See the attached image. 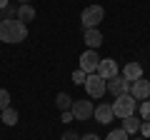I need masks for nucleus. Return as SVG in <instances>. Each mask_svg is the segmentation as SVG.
Returning <instances> with one entry per match:
<instances>
[{
  "label": "nucleus",
  "mask_w": 150,
  "mask_h": 140,
  "mask_svg": "<svg viewBox=\"0 0 150 140\" xmlns=\"http://www.w3.org/2000/svg\"><path fill=\"white\" fill-rule=\"evenodd\" d=\"M0 13H3V18H15V15H18V10H15V5H13V3L5 8V10H0Z\"/></svg>",
  "instance_id": "412c9836"
},
{
  "label": "nucleus",
  "mask_w": 150,
  "mask_h": 140,
  "mask_svg": "<svg viewBox=\"0 0 150 140\" xmlns=\"http://www.w3.org/2000/svg\"><path fill=\"white\" fill-rule=\"evenodd\" d=\"M103 18H105V10H103L100 5H90V8H85L83 10V15H80V20H83V28H98L103 23Z\"/></svg>",
  "instance_id": "20e7f679"
},
{
  "label": "nucleus",
  "mask_w": 150,
  "mask_h": 140,
  "mask_svg": "<svg viewBox=\"0 0 150 140\" xmlns=\"http://www.w3.org/2000/svg\"><path fill=\"white\" fill-rule=\"evenodd\" d=\"M70 120H75L73 113H70V110H65V113H63V123H70Z\"/></svg>",
  "instance_id": "b1692460"
},
{
  "label": "nucleus",
  "mask_w": 150,
  "mask_h": 140,
  "mask_svg": "<svg viewBox=\"0 0 150 140\" xmlns=\"http://www.w3.org/2000/svg\"><path fill=\"white\" fill-rule=\"evenodd\" d=\"M123 78H125V80H130V83L140 80V78H143V65H140V63H128L123 68Z\"/></svg>",
  "instance_id": "f8f14e48"
},
{
  "label": "nucleus",
  "mask_w": 150,
  "mask_h": 140,
  "mask_svg": "<svg viewBox=\"0 0 150 140\" xmlns=\"http://www.w3.org/2000/svg\"><path fill=\"white\" fill-rule=\"evenodd\" d=\"M55 105H58V108L65 113V110L73 108V98H70L68 93H58V98H55Z\"/></svg>",
  "instance_id": "2eb2a0df"
},
{
  "label": "nucleus",
  "mask_w": 150,
  "mask_h": 140,
  "mask_svg": "<svg viewBox=\"0 0 150 140\" xmlns=\"http://www.w3.org/2000/svg\"><path fill=\"white\" fill-rule=\"evenodd\" d=\"M85 73H83V70L80 68H78V70H75V73H73V83H80V85H85Z\"/></svg>",
  "instance_id": "aec40b11"
},
{
  "label": "nucleus",
  "mask_w": 150,
  "mask_h": 140,
  "mask_svg": "<svg viewBox=\"0 0 150 140\" xmlns=\"http://www.w3.org/2000/svg\"><path fill=\"white\" fill-rule=\"evenodd\" d=\"M140 120H143V123H150V100L140 103Z\"/></svg>",
  "instance_id": "f3484780"
},
{
  "label": "nucleus",
  "mask_w": 150,
  "mask_h": 140,
  "mask_svg": "<svg viewBox=\"0 0 150 140\" xmlns=\"http://www.w3.org/2000/svg\"><path fill=\"white\" fill-rule=\"evenodd\" d=\"M0 20H3V13H0Z\"/></svg>",
  "instance_id": "cd10ccee"
},
{
  "label": "nucleus",
  "mask_w": 150,
  "mask_h": 140,
  "mask_svg": "<svg viewBox=\"0 0 150 140\" xmlns=\"http://www.w3.org/2000/svg\"><path fill=\"white\" fill-rule=\"evenodd\" d=\"M140 123H143L140 118L128 115V118H123V130H125L128 135H135V133H140Z\"/></svg>",
  "instance_id": "ddd939ff"
},
{
  "label": "nucleus",
  "mask_w": 150,
  "mask_h": 140,
  "mask_svg": "<svg viewBox=\"0 0 150 140\" xmlns=\"http://www.w3.org/2000/svg\"><path fill=\"white\" fill-rule=\"evenodd\" d=\"M83 38H85V43H88V50H98L103 45V33L98 30V28H88V30L83 33Z\"/></svg>",
  "instance_id": "9b49d317"
},
{
  "label": "nucleus",
  "mask_w": 150,
  "mask_h": 140,
  "mask_svg": "<svg viewBox=\"0 0 150 140\" xmlns=\"http://www.w3.org/2000/svg\"><path fill=\"white\" fill-rule=\"evenodd\" d=\"M93 118H95L98 123H103V125L112 123V120H115V113H112V105H110V103H100V105L95 108V115H93Z\"/></svg>",
  "instance_id": "9d476101"
},
{
  "label": "nucleus",
  "mask_w": 150,
  "mask_h": 140,
  "mask_svg": "<svg viewBox=\"0 0 150 140\" xmlns=\"http://www.w3.org/2000/svg\"><path fill=\"white\" fill-rule=\"evenodd\" d=\"M8 5H10V0H0V10H5Z\"/></svg>",
  "instance_id": "a878e982"
},
{
  "label": "nucleus",
  "mask_w": 150,
  "mask_h": 140,
  "mask_svg": "<svg viewBox=\"0 0 150 140\" xmlns=\"http://www.w3.org/2000/svg\"><path fill=\"white\" fill-rule=\"evenodd\" d=\"M20 3H23V5H30V0H20Z\"/></svg>",
  "instance_id": "bb28decb"
},
{
  "label": "nucleus",
  "mask_w": 150,
  "mask_h": 140,
  "mask_svg": "<svg viewBox=\"0 0 150 140\" xmlns=\"http://www.w3.org/2000/svg\"><path fill=\"white\" fill-rule=\"evenodd\" d=\"M18 20H20V23H30V20H35V8H33V5H20V8H18Z\"/></svg>",
  "instance_id": "4468645a"
},
{
  "label": "nucleus",
  "mask_w": 150,
  "mask_h": 140,
  "mask_svg": "<svg viewBox=\"0 0 150 140\" xmlns=\"http://www.w3.org/2000/svg\"><path fill=\"white\" fill-rule=\"evenodd\" d=\"M5 108H10V93H8L5 88H0V113Z\"/></svg>",
  "instance_id": "a211bd4d"
},
{
  "label": "nucleus",
  "mask_w": 150,
  "mask_h": 140,
  "mask_svg": "<svg viewBox=\"0 0 150 140\" xmlns=\"http://www.w3.org/2000/svg\"><path fill=\"white\" fill-rule=\"evenodd\" d=\"M108 93H112V95H125V93H130V80H125L123 75H115L112 80H108Z\"/></svg>",
  "instance_id": "6e6552de"
},
{
  "label": "nucleus",
  "mask_w": 150,
  "mask_h": 140,
  "mask_svg": "<svg viewBox=\"0 0 150 140\" xmlns=\"http://www.w3.org/2000/svg\"><path fill=\"white\" fill-rule=\"evenodd\" d=\"M70 113H73L75 120H90L93 115H95V105H93L90 100H78V98H75Z\"/></svg>",
  "instance_id": "39448f33"
},
{
  "label": "nucleus",
  "mask_w": 150,
  "mask_h": 140,
  "mask_svg": "<svg viewBox=\"0 0 150 140\" xmlns=\"http://www.w3.org/2000/svg\"><path fill=\"white\" fill-rule=\"evenodd\" d=\"M85 93L90 98H103L108 93V80H103L98 73H93V75L85 78Z\"/></svg>",
  "instance_id": "7ed1b4c3"
},
{
  "label": "nucleus",
  "mask_w": 150,
  "mask_h": 140,
  "mask_svg": "<svg viewBox=\"0 0 150 140\" xmlns=\"http://www.w3.org/2000/svg\"><path fill=\"white\" fill-rule=\"evenodd\" d=\"M3 123L5 125H15L18 123V110L15 108H5L3 110Z\"/></svg>",
  "instance_id": "dca6fc26"
},
{
  "label": "nucleus",
  "mask_w": 150,
  "mask_h": 140,
  "mask_svg": "<svg viewBox=\"0 0 150 140\" xmlns=\"http://www.w3.org/2000/svg\"><path fill=\"white\" fill-rule=\"evenodd\" d=\"M135 140H138V138H135Z\"/></svg>",
  "instance_id": "c85d7f7f"
},
{
  "label": "nucleus",
  "mask_w": 150,
  "mask_h": 140,
  "mask_svg": "<svg viewBox=\"0 0 150 140\" xmlns=\"http://www.w3.org/2000/svg\"><path fill=\"white\" fill-rule=\"evenodd\" d=\"M80 140H100V138H98V135H95V133H88V135H85V138H80Z\"/></svg>",
  "instance_id": "393cba45"
},
{
  "label": "nucleus",
  "mask_w": 150,
  "mask_h": 140,
  "mask_svg": "<svg viewBox=\"0 0 150 140\" xmlns=\"http://www.w3.org/2000/svg\"><path fill=\"white\" fill-rule=\"evenodd\" d=\"M28 38V25L18 18H3L0 20V40L3 43H23Z\"/></svg>",
  "instance_id": "f257e3e1"
},
{
  "label": "nucleus",
  "mask_w": 150,
  "mask_h": 140,
  "mask_svg": "<svg viewBox=\"0 0 150 140\" xmlns=\"http://www.w3.org/2000/svg\"><path fill=\"white\" fill-rule=\"evenodd\" d=\"M130 95L135 98V100H148L150 98V80H135V83H130Z\"/></svg>",
  "instance_id": "1a4fd4ad"
},
{
  "label": "nucleus",
  "mask_w": 150,
  "mask_h": 140,
  "mask_svg": "<svg viewBox=\"0 0 150 140\" xmlns=\"http://www.w3.org/2000/svg\"><path fill=\"white\" fill-rule=\"evenodd\" d=\"M63 140H80V138H78L73 130H68V133H63Z\"/></svg>",
  "instance_id": "5701e85b"
},
{
  "label": "nucleus",
  "mask_w": 150,
  "mask_h": 140,
  "mask_svg": "<svg viewBox=\"0 0 150 140\" xmlns=\"http://www.w3.org/2000/svg\"><path fill=\"white\" fill-rule=\"evenodd\" d=\"M105 140H128V133H125L123 128H120V130H110Z\"/></svg>",
  "instance_id": "6ab92c4d"
},
{
  "label": "nucleus",
  "mask_w": 150,
  "mask_h": 140,
  "mask_svg": "<svg viewBox=\"0 0 150 140\" xmlns=\"http://www.w3.org/2000/svg\"><path fill=\"white\" fill-rule=\"evenodd\" d=\"M98 75L103 80H112V78L118 75V63L110 58H100V65H98Z\"/></svg>",
  "instance_id": "0eeeda50"
},
{
  "label": "nucleus",
  "mask_w": 150,
  "mask_h": 140,
  "mask_svg": "<svg viewBox=\"0 0 150 140\" xmlns=\"http://www.w3.org/2000/svg\"><path fill=\"white\" fill-rule=\"evenodd\" d=\"M110 105H112L115 118H128V115H135V98L130 95V93L118 95V98H115V103H110Z\"/></svg>",
  "instance_id": "f03ea898"
},
{
  "label": "nucleus",
  "mask_w": 150,
  "mask_h": 140,
  "mask_svg": "<svg viewBox=\"0 0 150 140\" xmlns=\"http://www.w3.org/2000/svg\"><path fill=\"white\" fill-rule=\"evenodd\" d=\"M140 133H143L145 138H150V123H140Z\"/></svg>",
  "instance_id": "4be33fe9"
},
{
  "label": "nucleus",
  "mask_w": 150,
  "mask_h": 140,
  "mask_svg": "<svg viewBox=\"0 0 150 140\" xmlns=\"http://www.w3.org/2000/svg\"><path fill=\"white\" fill-rule=\"evenodd\" d=\"M98 65H100V58H98V50H85L80 55V70L85 75H93L98 73Z\"/></svg>",
  "instance_id": "423d86ee"
}]
</instances>
